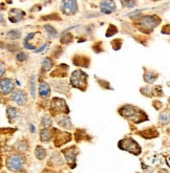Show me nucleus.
I'll use <instances>...</instances> for the list:
<instances>
[{"label": "nucleus", "mask_w": 170, "mask_h": 173, "mask_svg": "<svg viewBox=\"0 0 170 173\" xmlns=\"http://www.w3.org/2000/svg\"><path fill=\"white\" fill-rule=\"evenodd\" d=\"M119 112H120L121 115L125 117V118L131 119L135 123H140V122H143V121H146L145 119L141 118V115L145 117V113L143 112L142 110H140V109H138L137 107H133L131 105H125L121 107Z\"/></svg>", "instance_id": "obj_1"}, {"label": "nucleus", "mask_w": 170, "mask_h": 173, "mask_svg": "<svg viewBox=\"0 0 170 173\" xmlns=\"http://www.w3.org/2000/svg\"><path fill=\"white\" fill-rule=\"evenodd\" d=\"M161 22V19L155 15H150V16H144L140 20V26L141 30L148 32V34L155 28L158 26L159 23Z\"/></svg>", "instance_id": "obj_2"}, {"label": "nucleus", "mask_w": 170, "mask_h": 173, "mask_svg": "<svg viewBox=\"0 0 170 173\" xmlns=\"http://www.w3.org/2000/svg\"><path fill=\"white\" fill-rule=\"evenodd\" d=\"M119 148L138 155L141 153V146L132 138H124L119 142Z\"/></svg>", "instance_id": "obj_3"}, {"label": "nucleus", "mask_w": 170, "mask_h": 173, "mask_svg": "<svg viewBox=\"0 0 170 173\" xmlns=\"http://www.w3.org/2000/svg\"><path fill=\"white\" fill-rule=\"evenodd\" d=\"M86 79H87V76L86 73H83L82 70H75L73 73H72V78H70V83L72 85L76 88H79L81 90H84L85 87H86Z\"/></svg>", "instance_id": "obj_4"}, {"label": "nucleus", "mask_w": 170, "mask_h": 173, "mask_svg": "<svg viewBox=\"0 0 170 173\" xmlns=\"http://www.w3.org/2000/svg\"><path fill=\"white\" fill-rule=\"evenodd\" d=\"M24 165V160L20 155H13L6 161V167L10 171H19Z\"/></svg>", "instance_id": "obj_5"}, {"label": "nucleus", "mask_w": 170, "mask_h": 173, "mask_svg": "<svg viewBox=\"0 0 170 173\" xmlns=\"http://www.w3.org/2000/svg\"><path fill=\"white\" fill-rule=\"evenodd\" d=\"M61 11L65 15H73L78 11L77 1H62L61 2Z\"/></svg>", "instance_id": "obj_6"}, {"label": "nucleus", "mask_w": 170, "mask_h": 173, "mask_svg": "<svg viewBox=\"0 0 170 173\" xmlns=\"http://www.w3.org/2000/svg\"><path fill=\"white\" fill-rule=\"evenodd\" d=\"M52 108L53 109H56V113L58 112H68L67 106L65 104V102L62 100V99L59 98H54L53 101H52Z\"/></svg>", "instance_id": "obj_7"}, {"label": "nucleus", "mask_w": 170, "mask_h": 173, "mask_svg": "<svg viewBox=\"0 0 170 173\" xmlns=\"http://www.w3.org/2000/svg\"><path fill=\"white\" fill-rule=\"evenodd\" d=\"M56 133V138H55V146L60 147L63 143H67L68 141L70 140V134L66 132H60L59 130L55 129Z\"/></svg>", "instance_id": "obj_8"}, {"label": "nucleus", "mask_w": 170, "mask_h": 173, "mask_svg": "<svg viewBox=\"0 0 170 173\" xmlns=\"http://www.w3.org/2000/svg\"><path fill=\"white\" fill-rule=\"evenodd\" d=\"M12 100L15 101L19 106H23L25 103H26L28 97H26V93H25L24 91L17 90L12 95Z\"/></svg>", "instance_id": "obj_9"}, {"label": "nucleus", "mask_w": 170, "mask_h": 173, "mask_svg": "<svg viewBox=\"0 0 170 173\" xmlns=\"http://www.w3.org/2000/svg\"><path fill=\"white\" fill-rule=\"evenodd\" d=\"M14 89V82L11 79H2L1 80V93L2 95H8Z\"/></svg>", "instance_id": "obj_10"}, {"label": "nucleus", "mask_w": 170, "mask_h": 173, "mask_svg": "<svg viewBox=\"0 0 170 173\" xmlns=\"http://www.w3.org/2000/svg\"><path fill=\"white\" fill-rule=\"evenodd\" d=\"M100 8L104 14H110L115 11V4L113 1H102L100 3Z\"/></svg>", "instance_id": "obj_11"}, {"label": "nucleus", "mask_w": 170, "mask_h": 173, "mask_svg": "<svg viewBox=\"0 0 170 173\" xmlns=\"http://www.w3.org/2000/svg\"><path fill=\"white\" fill-rule=\"evenodd\" d=\"M78 151H76V148H68L63 150V154H64L65 158H66V162L68 164L72 165L73 162L76 161V155H77Z\"/></svg>", "instance_id": "obj_12"}, {"label": "nucleus", "mask_w": 170, "mask_h": 173, "mask_svg": "<svg viewBox=\"0 0 170 173\" xmlns=\"http://www.w3.org/2000/svg\"><path fill=\"white\" fill-rule=\"evenodd\" d=\"M23 16H24V12H22V11L20 10H12L10 12V20L11 22L15 23V22H18V21H20L21 19L23 18Z\"/></svg>", "instance_id": "obj_13"}, {"label": "nucleus", "mask_w": 170, "mask_h": 173, "mask_svg": "<svg viewBox=\"0 0 170 173\" xmlns=\"http://www.w3.org/2000/svg\"><path fill=\"white\" fill-rule=\"evenodd\" d=\"M50 93V85H48L47 83H41L40 86H39V95L41 97H48Z\"/></svg>", "instance_id": "obj_14"}, {"label": "nucleus", "mask_w": 170, "mask_h": 173, "mask_svg": "<svg viewBox=\"0 0 170 173\" xmlns=\"http://www.w3.org/2000/svg\"><path fill=\"white\" fill-rule=\"evenodd\" d=\"M158 79V73H152V71H148L144 75V80L147 83H153Z\"/></svg>", "instance_id": "obj_15"}, {"label": "nucleus", "mask_w": 170, "mask_h": 173, "mask_svg": "<svg viewBox=\"0 0 170 173\" xmlns=\"http://www.w3.org/2000/svg\"><path fill=\"white\" fill-rule=\"evenodd\" d=\"M58 124L61 126V127H64V128H67V129H70V128L73 127L72 126V123H70V120L68 117H63L61 120L58 121Z\"/></svg>", "instance_id": "obj_16"}, {"label": "nucleus", "mask_w": 170, "mask_h": 173, "mask_svg": "<svg viewBox=\"0 0 170 173\" xmlns=\"http://www.w3.org/2000/svg\"><path fill=\"white\" fill-rule=\"evenodd\" d=\"M159 122L162 124H167L170 122V112L168 111H163L159 117Z\"/></svg>", "instance_id": "obj_17"}, {"label": "nucleus", "mask_w": 170, "mask_h": 173, "mask_svg": "<svg viewBox=\"0 0 170 173\" xmlns=\"http://www.w3.org/2000/svg\"><path fill=\"white\" fill-rule=\"evenodd\" d=\"M50 138H52V133H50V130H47V129H43V130L41 131L40 138L43 143H47L48 141L50 140Z\"/></svg>", "instance_id": "obj_18"}, {"label": "nucleus", "mask_w": 170, "mask_h": 173, "mask_svg": "<svg viewBox=\"0 0 170 173\" xmlns=\"http://www.w3.org/2000/svg\"><path fill=\"white\" fill-rule=\"evenodd\" d=\"M35 154L38 160H43V158H45V156H46V151H45L44 148H42L40 146H37V147H36Z\"/></svg>", "instance_id": "obj_19"}, {"label": "nucleus", "mask_w": 170, "mask_h": 173, "mask_svg": "<svg viewBox=\"0 0 170 173\" xmlns=\"http://www.w3.org/2000/svg\"><path fill=\"white\" fill-rule=\"evenodd\" d=\"M6 113H8V117L11 121L15 120V119L17 118V114H18L16 108H14V107H8V109H6Z\"/></svg>", "instance_id": "obj_20"}, {"label": "nucleus", "mask_w": 170, "mask_h": 173, "mask_svg": "<svg viewBox=\"0 0 170 173\" xmlns=\"http://www.w3.org/2000/svg\"><path fill=\"white\" fill-rule=\"evenodd\" d=\"M20 37V30H11L8 33V38L11 40H15Z\"/></svg>", "instance_id": "obj_21"}, {"label": "nucleus", "mask_w": 170, "mask_h": 173, "mask_svg": "<svg viewBox=\"0 0 170 173\" xmlns=\"http://www.w3.org/2000/svg\"><path fill=\"white\" fill-rule=\"evenodd\" d=\"M42 66H43V69H44L45 71L50 70V68H52V66H53V61H52V59H50V58H45L42 62Z\"/></svg>", "instance_id": "obj_22"}, {"label": "nucleus", "mask_w": 170, "mask_h": 173, "mask_svg": "<svg viewBox=\"0 0 170 173\" xmlns=\"http://www.w3.org/2000/svg\"><path fill=\"white\" fill-rule=\"evenodd\" d=\"M36 82H35V76H33L30 80V93H32V97L35 98V93H36Z\"/></svg>", "instance_id": "obj_23"}, {"label": "nucleus", "mask_w": 170, "mask_h": 173, "mask_svg": "<svg viewBox=\"0 0 170 173\" xmlns=\"http://www.w3.org/2000/svg\"><path fill=\"white\" fill-rule=\"evenodd\" d=\"M44 28L47 30L48 35H50V37H56V36H57V30H56L52 25H50V24L44 25Z\"/></svg>", "instance_id": "obj_24"}, {"label": "nucleus", "mask_w": 170, "mask_h": 173, "mask_svg": "<svg viewBox=\"0 0 170 173\" xmlns=\"http://www.w3.org/2000/svg\"><path fill=\"white\" fill-rule=\"evenodd\" d=\"M52 125V119L48 117V115H44L41 121V126L42 127H47V126Z\"/></svg>", "instance_id": "obj_25"}, {"label": "nucleus", "mask_w": 170, "mask_h": 173, "mask_svg": "<svg viewBox=\"0 0 170 173\" xmlns=\"http://www.w3.org/2000/svg\"><path fill=\"white\" fill-rule=\"evenodd\" d=\"M118 30L115 26H113V24H110L109 26H108V30L107 32H106V37H110V36H113V34H117Z\"/></svg>", "instance_id": "obj_26"}, {"label": "nucleus", "mask_w": 170, "mask_h": 173, "mask_svg": "<svg viewBox=\"0 0 170 173\" xmlns=\"http://www.w3.org/2000/svg\"><path fill=\"white\" fill-rule=\"evenodd\" d=\"M61 41H62L63 43H69L70 41H73V36H72V34H69V33L65 34V35L62 37V39H61Z\"/></svg>", "instance_id": "obj_27"}, {"label": "nucleus", "mask_w": 170, "mask_h": 173, "mask_svg": "<svg viewBox=\"0 0 170 173\" xmlns=\"http://www.w3.org/2000/svg\"><path fill=\"white\" fill-rule=\"evenodd\" d=\"M16 58H17L18 61H25L28 58V54H25V53H20V54H18V55L16 56Z\"/></svg>", "instance_id": "obj_28"}, {"label": "nucleus", "mask_w": 170, "mask_h": 173, "mask_svg": "<svg viewBox=\"0 0 170 173\" xmlns=\"http://www.w3.org/2000/svg\"><path fill=\"white\" fill-rule=\"evenodd\" d=\"M121 45H122V40H120V39H117V40H115L113 42V48H115V50L120 49Z\"/></svg>", "instance_id": "obj_29"}, {"label": "nucleus", "mask_w": 170, "mask_h": 173, "mask_svg": "<svg viewBox=\"0 0 170 173\" xmlns=\"http://www.w3.org/2000/svg\"><path fill=\"white\" fill-rule=\"evenodd\" d=\"M137 4L135 1H122V5H125L127 8H132Z\"/></svg>", "instance_id": "obj_30"}, {"label": "nucleus", "mask_w": 170, "mask_h": 173, "mask_svg": "<svg viewBox=\"0 0 170 173\" xmlns=\"http://www.w3.org/2000/svg\"><path fill=\"white\" fill-rule=\"evenodd\" d=\"M162 33L166 34V35H169V34H170V24L165 25V26L162 28Z\"/></svg>", "instance_id": "obj_31"}, {"label": "nucleus", "mask_w": 170, "mask_h": 173, "mask_svg": "<svg viewBox=\"0 0 170 173\" xmlns=\"http://www.w3.org/2000/svg\"><path fill=\"white\" fill-rule=\"evenodd\" d=\"M3 73H4V64L1 62V76H3Z\"/></svg>", "instance_id": "obj_32"}, {"label": "nucleus", "mask_w": 170, "mask_h": 173, "mask_svg": "<svg viewBox=\"0 0 170 173\" xmlns=\"http://www.w3.org/2000/svg\"><path fill=\"white\" fill-rule=\"evenodd\" d=\"M30 129H32V132H35V127H34V125H30Z\"/></svg>", "instance_id": "obj_33"}, {"label": "nucleus", "mask_w": 170, "mask_h": 173, "mask_svg": "<svg viewBox=\"0 0 170 173\" xmlns=\"http://www.w3.org/2000/svg\"><path fill=\"white\" fill-rule=\"evenodd\" d=\"M43 173H52V172H50V171H44Z\"/></svg>", "instance_id": "obj_34"}, {"label": "nucleus", "mask_w": 170, "mask_h": 173, "mask_svg": "<svg viewBox=\"0 0 170 173\" xmlns=\"http://www.w3.org/2000/svg\"><path fill=\"white\" fill-rule=\"evenodd\" d=\"M168 132H170V127H169V128H168Z\"/></svg>", "instance_id": "obj_35"}]
</instances>
